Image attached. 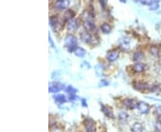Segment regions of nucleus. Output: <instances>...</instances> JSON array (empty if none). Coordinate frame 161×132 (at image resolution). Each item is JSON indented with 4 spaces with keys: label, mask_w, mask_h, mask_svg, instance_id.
Instances as JSON below:
<instances>
[{
    "label": "nucleus",
    "mask_w": 161,
    "mask_h": 132,
    "mask_svg": "<svg viewBox=\"0 0 161 132\" xmlns=\"http://www.w3.org/2000/svg\"><path fill=\"white\" fill-rule=\"evenodd\" d=\"M77 39L75 36H73V35H67L66 39H65V46L67 48L68 52L70 53H72L74 50L76 49V47H77Z\"/></svg>",
    "instance_id": "f257e3e1"
},
{
    "label": "nucleus",
    "mask_w": 161,
    "mask_h": 132,
    "mask_svg": "<svg viewBox=\"0 0 161 132\" xmlns=\"http://www.w3.org/2000/svg\"><path fill=\"white\" fill-rule=\"evenodd\" d=\"M83 125L87 131L94 132L96 130V122L91 118H87L83 121Z\"/></svg>",
    "instance_id": "f03ea898"
},
{
    "label": "nucleus",
    "mask_w": 161,
    "mask_h": 132,
    "mask_svg": "<svg viewBox=\"0 0 161 132\" xmlns=\"http://www.w3.org/2000/svg\"><path fill=\"white\" fill-rule=\"evenodd\" d=\"M64 88H65V86L62 83L54 82L52 84H49L48 91H49V93H56V92H59L62 89H64Z\"/></svg>",
    "instance_id": "7ed1b4c3"
},
{
    "label": "nucleus",
    "mask_w": 161,
    "mask_h": 132,
    "mask_svg": "<svg viewBox=\"0 0 161 132\" xmlns=\"http://www.w3.org/2000/svg\"><path fill=\"white\" fill-rule=\"evenodd\" d=\"M80 27V22L77 19H72L67 22V30L69 31H75Z\"/></svg>",
    "instance_id": "20e7f679"
},
{
    "label": "nucleus",
    "mask_w": 161,
    "mask_h": 132,
    "mask_svg": "<svg viewBox=\"0 0 161 132\" xmlns=\"http://www.w3.org/2000/svg\"><path fill=\"white\" fill-rule=\"evenodd\" d=\"M137 109L139 110V112L142 114H147L150 113L151 111V107L147 103L144 102H138L137 103Z\"/></svg>",
    "instance_id": "39448f33"
},
{
    "label": "nucleus",
    "mask_w": 161,
    "mask_h": 132,
    "mask_svg": "<svg viewBox=\"0 0 161 132\" xmlns=\"http://www.w3.org/2000/svg\"><path fill=\"white\" fill-rule=\"evenodd\" d=\"M70 5L69 0H56L54 6L56 10H65Z\"/></svg>",
    "instance_id": "423d86ee"
},
{
    "label": "nucleus",
    "mask_w": 161,
    "mask_h": 132,
    "mask_svg": "<svg viewBox=\"0 0 161 132\" xmlns=\"http://www.w3.org/2000/svg\"><path fill=\"white\" fill-rule=\"evenodd\" d=\"M80 38H81V40L85 44H91L92 41V36L91 35V33L88 30L82 31L80 34Z\"/></svg>",
    "instance_id": "0eeeda50"
},
{
    "label": "nucleus",
    "mask_w": 161,
    "mask_h": 132,
    "mask_svg": "<svg viewBox=\"0 0 161 132\" xmlns=\"http://www.w3.org/2000/svg\"><path fill=\"white\" fill-rule=\"evenodd\" d=\"M132 87L134 88V89L139 90V91H143L147 88H148V85L145 82H141V81H135L132 83Z\"/></svg>",
    "instance_id": "6e6552de"
},
{
    "label": "nucleus",
    "mask_w": 161,
    "mask_h": 132,
    "mask_svg": "<svg viewBox=\"0 0 161 132\" xmlns=\"http://www.w3.org/2000/svg\"><path fill=\"white\" fill-rule=\"evenodd\" d=\"M118 57H119V52L116 49L111 50L107 55V60L108 62H115L116 60H117Z\"/></svg>",
    "instance_id": "1a4fd4ad"
},
{
    "label": "nucleus",
    "mask_w": 161,
    "mask_h": 132,
    "mask_svg": "<svg viewBox=\"0 0 161 132\" xmlns=\"http://www.w3.org/2000/svg\"><path fill=\"white\" fill-rule=\"evenodd\" d=\"M101 111H102V113H103L107 118H110V119H114V118H115L114 113H113L112 109H111L110 107L105 106V105L101 104Z\"/></svg>",
    "instance_id": "9d476101"
},
{
    "label": "nucleus",
    "mask_w": 161,
    "mask_h": 132,
    "mask_svg": "<svg viewBox=\"0 0 161 132\" xmlns=\"http://www.w3.org/2000/svg\"><path fill=\"white\" fill-rule=\"evenodd\" d=\"M53 98L55 100V102L56 104H65L67 101V98L66 97V95L63 94H56L55 95H53Z\"/></svg>",
    "instance_id": "9b49d317"
},
{
    "label": "nucleus",
    "mask_w": 161,
    "mask_h": 132,
    "mask_svg": "<svg viewBox=\"0 0 161 132\" xmlns=\"http://www.w3.org/2000/svg\"><path fill=\"white\" fill-rule=\"evenodd\" d=\"M123 104H125V106H126L128 109H134L135 107H137V103H135L132 99L131 98H125L123 99Z\"/></svg>",
    "instance_id": "f8f14e48"
},
{
    "label": "nucleus",
    "mask_w": 161,
    "mask_h": 132,
    "mask_svg": "<svg viewBox=\"0 0 161 132\" xmlns=\"http://www.w3.org/2000/svg\"><path fill=\"white\" fill-rule=\"evenodd\" d=\"M83 27L85 28L86 30H88V31H94V30H96V26L94 24L93 21H84Z\"/></svg>",
    "instance_id": "ddd939ff"
},
{
    "label": "nucleus",
    "mask_w": 161,
    "mask_h": 132,
    "mask_svg": "<svg viewBox=\"0 0 161 132\" xmlns=\"http://www.w3.org/2000/svg\"><path fill=\"white\" fill-rule=\"evenodd\" d=\"M74 15H75V13H74V12H73L72 10L68 9V10H66V13H65V14H64V15H63V20H64V21H70V20L73 19Z\"/></svg>",
    "instance_id": "4468645a"
},
{
    "label": "nucleus",
    "mask_w": 161,
    "mask_h": 132,
    "mask_svg": "<svg viewBox=\"0 0 161 132\" xmlns=\"http://www.w3.org/2000/svg\"><path fill=\"white\" fill-rule=\"evenodd\" d=\"M145 67H146L145 64H143L141 63H137L132 66V70H134V73H142V71L145 70Z\"/></svg>",
    "instance_id": "2eb2a0df"
},
{
    "label": "nucleus",
    "mask_w": 161,
    "mask_h": 132,
    "mask_svg": "<svg viewBox=\"0 0 161 132\" xmlns=\"http://www.w3.org/2000/svg\"><path fill=\"white\" fill-rule=\"evenodd\" d=\"M73 53L78 57H83L86 55V51L82 48V47H79V46L76 47V49L73 51Z\"/></svg>",
    "instance_id": "dca6fc26"
},
{
    "label": "nucleus",
    "mask_w": 161,
    "mask_h": 132,
    "mask_svg": "<svg viewBox=\"0 0 161 132\" xmlns=\"http://www.w3.org/2000/svg\"><path fill=\"white\" fill-rule=\"evenodd\" d=\"M132 130L133 132H141L143 130V126L140 122H135L132 127Z\"/></svg>",
    "instance_id": "f3484780"
},
{
    "label": "nucleus",
    "mask_w": 161,
    "mask_h": 132,
    "mask_svg": "<svg viewBox=\"0 0 161 132\" xmlns=\"http://www.w3.org/2000/svg\"><path fill=\"white\" fill-rule=\"evenodd\" d=\"M58 21H59V20L56 16H55V15L50 16V18H49V25H50L52 28H56V25L58 24Z\"/></svg>",
    "instance_id": "a211bd4d"
},
{
    "label": "nucleus",
    "mask_w": 161,
    "mask_h": 132,
    "mask_svg": "<svg viewBox=\"0 0 161 132\" xmlns=\"http://www.w3.org/2000/svg\"><path fill=\"white\" fill-rule=\"evenodd\" d=\"M100 29L102 30L103 33L105 34H108L111 32V30H112V28H111V26L108 24V23H103V24L100 26Z\"/></svg>",
    "instance_id": "6ab92c4d"
},
{
    "label": "nucleus",
    "mask_w": 161,
    "mask_h": 132,
    "mask_svg": "<svg viewBox=\"0 0 161 132\" xmlns=\"http://www.w3.org/2000/svg\"><path fill=\"white\" fill-rule=\"evenodd\" d=\"M129 45H130V41L129 39H123L120 40V46L123 49H128L129 48Z\"/></svg>",
    "instance_id": "aec40b11"
},
{
    "label": "nucleus",
    "mask_w": 161,
    "mask_h": 132,
    "mask_svg": "<svg viewBox=\"0 0 161 132\" xmlns=\"http://www.w3.org/2000/svg\"><path fill=\"white\" fill-rule=\"evenodd\" d=\"M143 53H141V52H140V51H138V52H135L134 53V55H133V56H132V60L133 61H135V62H138V61H141V60L143 58Z\"/></svg>",
    "instance_id": "412c9836"
},
{
    "label": "nucleus",
    "mask_w": 161,
    "mask_h": 132,
    "mask_svg": "<svg viewBox=\"0 0 161 132\" xmlns=\"http://www.w3.org/2000/svg\"><path fill=\"white\" fill-rule=\"evenodd\" d=\"M150 52H151V54L152 55L158 56V55H159L160 50H159V48H158V46H151V48H150Z\"/></svg>",
    "instance_id": "4be33fe9"
},
{
    "label": "nucleus",
    "mask_w": 161,
    "mask_h": 132,
    "mask_svg": "<svg viewBox=\"0 0 161 132\" xmlns=\"http://www.w3.org/2000/svg\"><path fill=\"white\" fill-rule=\"evenodd\" d=\"M118 118H119L120 121L125 122V121H127V119H128V114L125 112H120L119 114H118Z\"/></svg>",
    "instance_id": "5701e85b"
},
{
    "label": "nucleus",
    "mask_w": 161,
    "mask_h": 132,
    "mask_svg": "<svg viewBox=\"0 0 161 132\" xmlns=\"http://www.w3.org/2000/svg\"><path fill=\"white\" fill-rule=\"evenodd\" d=\"M65 90H66V92L68 95H70V94H76V92H77V89H76L75 88L72 87V86L66 87V88Z\"/></svg>",
    "instance_id": "b1692460"
},
{
    "label": "nucleus",
    "mask_w": 161,
    "mask_h": 132,
    "mask_svg": "<svg viewBox=\"0 0 161 132\" xmlns=\"http://www.w3.org/2000/svg\"><path fill=\"white\" fill-rule=\"evenodd\" d=\"M148 6H150V10H151V11H156V10H158V9L159 5H158V2L153 1V2H152V4H151V5H150Z\"/></svg>",
    "instance_id": "393cba45"
},
{
    "label": "nucleus",
    "mask_w": 161,
    "mask_h": 132,
    "mask_svg": "<svg viewBox=\"0 0 161 132\" xmlns=\"http://www.w3.org/2000/svg\"><path fill=\"white\" fill-rule=\"evenodd\" d=\"M137 2L141 3V5H145V6H150L152 4L153 0H137Z\"/></svg>",
    "instance_id": "a878e982"
},
{
    "label": "nucleus",
    "mask_w": 161,
    "mask_h": 132,
    "mask_svg": "<svg viewBox=\"0 0 161 132\" xmlns=\"http://www.w3.org/2000/svg\"><path fill=\"white\" fill-rule=\"evenodd\" d=\"M109 85V82L106 79H101L98 83V87L101 88V87H106V86H108Z\"/></svg>",
    "instance_id": "bb28decb"
},
{
    "label": "nucleus",
    "mask_w": 161,
    "mask_h": 132,
    "mask_svg": "<svg viewBox=\"0 0 161 132\" xmlns=\"http://www.w3.org/2000/svg\"><path fill=\"white\" fill-rule=\"evenodd\" d=\"M76 98H77L76 94H70V95H68V100L71 101V102L76 100Z\"/></svg>",
    "instance_id": "cd10ccee"
},
{
    "label": "nucleus",
    "mask_w": 161,
    "mask_h": 132,
    "mask_svg": "<svg viewBox=\"0 0 161 132\" xmlns=\"http://www.w3.org/2000/svg\"><path fill=\"white\" fill-rule=\"evenodd\" d=\"M154 127H155V129H156L157 131H161V121H158V122L155 123Z\"/></svg>",
    "instance_id": "c85d7f7f"
},
{
    "label": "nucleus",
    "mask_w": 161,
    "mask_h": 132,
    "mask_svg": "<svg viewBox=\"0 0 161 132\" xmlns=\"http://www.w3.org/2000/svg\"><path fill=\"white\" fill-rule=\"evenodd\" d=\"M107 0H100V3L101 8H102L103 10H105V8H106L107 6Z\"/></svg>",
    "instance_id": "c756f323"
},
{
    "label": "nucleus",
    "mask_w": 161,
    "mask_h": 132,
    "mask_svg": "<svg viewBox=\"0 0 161 132\" xmlns=\"http://www.w3.org/2000/svg\"><path fill=\"white\" fill-rule=\"evenodd\" d=\"M155 113L158 116L161 117V106H157L155 108Z\"/></svg>",
    "instance_id": "7c9ffc66"
},
{
    "label": "nucleus",
    "mask_w": 161,
    "mask_h": 132,
    "mask_svg": "<svg viewBox=\"0 0 161 132\" xmlns=\"http://www.w3.org/2000/svg\"><path fill=\"white\" fill-rule=\"evenodd\" d=\"M150 90L152 91V92H156V91H158L159 90V88H158V86H152V87H151V89Z\"/></svg>",
    "instance_id": "2f4dec72"
},
{
    "label": "nucleus",
    "mask_w": 161,
    "mask_h": 132,
    "mask_svg": "<svg viewBox=\"0 0 161 132\" xmlns=\"http://www.w3.org/2000/svg\"><path fill=\"white\" fill-rule=\"evenodd\" d=\"M48 40H49V43H50V46H51L52 47H54V48H55V44H54L53 40L51 39V37H50V34H49V36H48Z\"/></svg>",
    "instance_id": "473e14b6"
},
{
    "label": "nucleus",
    "mask_w": 161,
    "mask_h": 132,
    "mask_svg": "<svg viewBox=\"0 0 161 132\" xmlns=\"http://www.w3.org/2000/svg\"><path fill=\"white\" fill-rule=\"evenodd\" d=\"M82 106H84V107H87V106H88L87 103H86V99H84V98L82 99Z\"/></svg>",
    "instance_id": "72a5a7b5"
},
{
    "label": "nucleus",
    "mask_w": 161,
    "mask_h": 132,
    "mask_svg": "<svg viewBox=\"0 0 161 132\" xmlns=\"http://www.w3.org/2000/svg\"><path fill=\"white\" fill-rule=\"evenodd\" d=\"M119 1H120L121 3H123V4L126 3V0H119Z\"/></svg>",
    "instance_id": "f704fd0d"
},
{
    "label": "nucleus",
    "mask_w": 161,
    "mask_h": 132,
    "mask_svg": "<svg viewBox=\"0 0 161 132\" xmlns=\"http://www.w3.org/2000/svg\"><path fill=\"white\" fill-rule=\"evenodd\" d=\"M153 1H155V2H158V3H159V1H160V0H153Z\"/></svg>",
    "instance_id": "c9c22d12"
}]
</instances>
